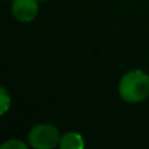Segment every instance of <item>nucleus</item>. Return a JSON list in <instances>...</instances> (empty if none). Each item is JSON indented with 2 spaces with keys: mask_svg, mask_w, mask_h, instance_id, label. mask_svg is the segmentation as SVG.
I'll return each mask as SVG.
<instances>
[{
  "mask_svg": "<svg viewBox=\"0 0 149 149\" xmlns=\"http://www.w3.org/2000/svg\"><path fill=\"white\" fill-rule=\"evenodd\" d=\"M59 147L62 149H82L85 147V141L77 132H67L60 137Z\"/></svg>",
  "mask_w": 149,
  "mask_h": 149,
  "instance_id": "obj_4",
  "label": "nucleus"
},
{
  "mask_svg": "<svg viewBox=\"0 0 149 149\" xmlns=\"http://www.w3.org/2000/svg\"><path fill=\"white\" fill-rule=\"evenodd\" d=\"M60 134L51 124H37L29 132V143L36 149H51L59 145Z\"/></svg>",
  "mask_w": 149,
  "mask_h": 149,
  "instance_id": "obj_2",
  "label": "nucleus"
},
{
  "mask_svg": "<svg viewBox=\"0 0 149 149\" xmlns=\"http://www.w3.org/2000/svg\"><path fill=\"white\" fill-rule=\"evenodd\" d=\"M119 95L126 102L136 103L149 97V74L141 70L124 73L119 81Z\"/></svg>",
  "mask_w": 149,
  "mask_h": 149,
  "instance_id": "obj_1",
  "label": "nucleus"
},
{
  "mask_svg": "<svg viewBox=\"0 0 149 149\" xmlns=\"http://www.w3.org/2000/svg\"><path fill=\"white\" fill-rule=\"evenodd\" d=\"M1 149H28V145L25 143H22L21 140L17 139H12L5 141L4 144L1 145Z\"/></svg>",
  "mask_w": 149,
  "mask_h": 149,
  "instance_id": "obj_6",
  "label": "nucleus"
},
{
  "mask_svg": "<svg viewBox=\"0 0 149 149\" xmlns=\"http://www.w3.org/2000/svg\"><path fill=\"white\" fill-rule=\"evenodd\" d=\"M10 107V97L4 88L0 89V114L4 115Z\"/></svg>",
  "mask_w": 149,
  "mask_h": 149,
  "instance_id": "obj_5",
  "label": "nucleus"
},
{
  "mask_svg": "<svg viewBox=\"0 0 149 149\" xmlns=\"http://www.w3.org/2000/svg\"><path fill=\"white\" fill-rule=\"evenodd\" d=\"M38 0H13L12 13L18 21L29 22L38 13Z\"/></svg>",
  "mask_w": 149,
  "mask_h": 149,
  "instance_id": "obj_3",
  "label": "nucleus"
}]
</instances>
